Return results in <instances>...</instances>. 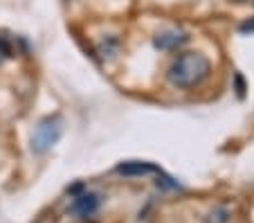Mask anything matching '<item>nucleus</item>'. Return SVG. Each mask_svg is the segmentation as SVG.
I'll return each mask as SVG.
<instances>
[{"label": "nucleus", "mask_w": 254, "mask_h": 223, "mask_svg": "<svg viewBox=\"0 0 254 223\" xmlns=\"http://www.w3.org/2000/svg\"><path fill=\"white\" fill-rule=\"evenodd\" d=\"M61 138V120L59 117H45L32 136V149L36 153H45L52 145H57V140Z\"/></svg>", "instance_id": "f03ea898"}, {"label": "nucleus", "mask_w": 254, "mask_h": 223, "mask_svg": "<svg viewBox=\"0 0 254 223\" xmlns=\"http://www.w3.org/2000/svg\"><path fill=\"white\" fill-rule=\"evenodd\" d=\"M97 208H99V199H97V194H81V196H77V199L72 201L70 212L77 214V217H81V219H88L97 212Z\"/></svg>", "instance_id": "7ed1b4c3"}, {"label": "nucleus", "mask_w": 254, "mask_h": 223, "mask_svg": "<svg viewBox=\"0 0 254 223\" xmlns=\"http://www.w3.org/2000/svg\"><path fill=\"white\" fill-rule=\"evenodd\" d=\"M7 57V43L2 39H0V61H2V59Z\"/></svg>", "instance_id": "423d86ee"}, {"label": "nucleus", "mask_w": 254, "mask_h": 223, "mask_svg": "<svg viewBox=\"0 0 254 223\" xmlns=\"http://www.w3.org/2000/svg\"><path fill=\"white\" fill-rule=\"evenodd\" d=\"M207 73H209V61L202 54L189 52L173 61L171 70H169V79H171L173 86L189 88V86L200 83L207 77Z\"/></svg>", "instance_id": "f257e3e1"}, {"label": "nucleus", "mask_w": 254, "mask_h": 223, "mask_svg": "<svg viewBox=\"0 0 254 223\" xmlns=\"http://www.w3.org/2000/svg\"><path fill=\"white\" fill-rule=\"evenodd\" d=\"M185 41V36L180 34V32H167V34H162L158 39V45H162V48H173V45H180Z\"/></svg>", "instance_id": "20e7f679"}, {"label": "nucleus", "mask_w": 254, "mask_h": 223, "mask_svg": "<svg viewBox=\"0 0 254 223\" xmlns=\"http://www.w3.org/2000/svg\"><path fill=\"white\" fill-rule=\"evenodd\" d=\"M120 171H124V174H144V171H151V167H139V165H135V167H120Z\"/></svg>", "instance_id": "39448f33"}]
</instances>
